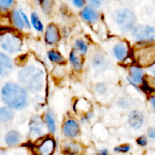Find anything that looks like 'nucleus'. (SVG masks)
I'll use <instances>...</instances> for the list:
<instances>
[{
    "mask_svg": "<svg viewBox=\"0 0 155 155\" xmlns=\"http://www.w3.org/2000/svg\"><path fill=\"white\" fill-rule=\"evenodd\" d=\"M2 99L11 108L22 109L27 105V92L21 86L7 83L2 89Z\"/></svg>",
    "mask_w": 155,
    "mask_h": 155,
    "instance_id": "obj_1",
    "label": "nucleus"
},
{
    "mask_svg": "<svg viewBox=\"0 0 155 155\" xmlns=\"http://www.w3.org/2000/svg\"><path fill=\"white\" fill-rule=\"evenodd\" d=\"M135 60L140 66L151 67L155 64V45L139 46L135 50Z\"/></svg>",
    "mask_w": 155,
    "mask_h": 155,
    "instance_id": "obj_2",
    "label": "nucleus"
},
{
    "mask_svg": "<svg viewBox=\"0 0 155 155\" xmlns=\"http://www.w3.org/2000/svg\"><path fill=\"white\" fill-rule=\"evenodd\" d=\"M115 20L121 31H133L136 23V17L133 12L127 8L121 9L115 13Z\"/></svg>",
    "mask_w": 155,
    "mask_h": 155,
    "instance_id": "obj_3",
    "label": "nucleus"
},
{
    "mask_svg": "<svg viewBox=\"0 0 155 155\" xmlns=\"http://www.w3.org/2000/svg\"><path fill=\"white\" fill-rule=\"evenodd\" d=\"M0 43L2 48L9 53L18 52L21 48V39L10 32L2 33L0 37Z\"/></svg>",
    "mask_w": 155,
    "mask_h": 155,
    "instance_id": "obj_4",
    "label": "nucleus"
},
{
    "mask_svg": "<svg viewBox=\"0 0 155 155\" xmlns=\"http://www.w3.org/2000/svg\"><path fill=\"white\" fill-rule=\"evenodd\" d=\"M133 36L139 42H151L155 38V28L148 25H138L132 31Z\"/></svg>",
    "mask_w": 155,
    "mask_h": 155,
    "instance_id": "obj_5",
    "label": "nucleus"
},
{
    "mask_svg": "<svg viewBox=\"0 0 155 155\" xmlns=\"http://www.w3.org/2000/svg\"><path fill=\"white\" fill-rule=\"evenodd\" d=\"M44 80V73L41 70H38L35 73L34 75L32 77L31 80L29 82L27 87L30 90L34 91V92H39L42 89L43 86Z\"/></svg>",
    "mask_w": 155,
    "mask_h": 155,
    "instance_id": "obj_6",
    "label": "nucleus"
},
{
    "mask_svg": "<svg viewBox=\"0 0 155 155\" xmlns=\"http://www.w3.org/2000/svg\"><path fill=\"white\" fill-rule=\"evenodd\" d=\"M54 149H55L54 141L51 138H47L38 146V155H52Z\"/></svg>",
    "mask_w": 155,
    "mask_h": 155,
    "instance_id": "obj_7",
    "label": "nucleus"
},
{
    "mask_svg": "<svg viewBox=\"0 0 155 155\" xmlns=\"http://www.w3.org/2000/svg\"><path fill=\"white\" fill-rule=\"evenodd\" d=\"M60 39L59 31L57 26L54 24H50L47 26L45 33V40L48 44L52 45L56 43Z\"/></svg>",
    "mask_w": 155,
    "mask_h": 155,
    "instance_id": "obj_8",
    "label": "nucleus"
},
{
    "mask_svg": "<svg viewBox=\"0 0 155 155\" xmlns=\"http://www.w3.org/2000/svg\"><path fill=\"white\" fill-rule=\"evenodd\" d=\"M80 127L78 123L74 120H68L63 126V133L68 137H75L79 134Z\"/></svg>",
    "mask_w": 155,
    "mask_h": 155,
    "instance_id": "obj_9",
    "label": "nucleus"
},
{
    "mask_svg": "<svg viewBox=\"0 0 155 155\" xmlns=\"http://www.w3.org/2000/svg\"><path fill=\"white\" fill-rule=\"evenodd\" d=\"M30 131L32 135L39 136L43 133L44 124L40 117H33L30 122Z\"/></svg>",
    "mask_w": 155,
    "mask_h": 155,
    "instance_id": "obj_10",
    "label": "nucleus"
},
{
    "mask_svg": "<svg viewBox=\"0 0 155 155\" xmlns=\"http://www.w3.org/2000/svg\"><path fill=\"white\" fill-rule=\"evenodd\" d=\"M129 124L133 128L139 129L144 124V115L138 110H133L129 115Z\"/></svg>",
    "mask_w": 155,
    "mask_h": 155,
    "instance_id": "obj_11",
    "label": "nucleus"
},
{
    "mask_svg": "<svg viewBox=\"0 0 155 155\" xmlns=\"http://www.w3.org/2000/svg\"><path fill=\"white\" fill-rule=\"evenodd\" d=\"M36 72V68L33 66H27L23 68L18 73V79H19L20 83L24 85H26L27 86L29 82L31 80L32 77L34 75Z\"/></svg>",
    "mask_w": 155,
    "mask_h": 155,
    "instance_id": "obj_12",
    "label": "nucleus"
},
{
    "mask_svg": "<svg viewBox=\"0 0 155 155\" xmlns=\"http://www.w3.org/2000/svg\"><path fill=\"white\" fill-rule=\"evenodd\" d=\"M12 62L8 56L4 53H0V75L1 77L8 76L12 71Z\"/></svg>",
    "mask_w": 155,
    "mask_h": 155,
    "instance_id": "obj_13",
    "label": "nucleus"
},
{
    "mask_svg": "<svg viewBox=\"0 0 155 155\" xmlns=\"http://www.w3.org/2000/svg\"><path fill=\"white\" fill-rule=\"evenodd\" d=\"M114 54L117 58V59L119 61H124L128 56V46L127 44L124 42H119L116 44L114 47Z\"/></svg>",
    "mask_w": 155,
    "mask_h": 155,
    "instance_id": "obj_14",
    "label": "nucleus"
},
{
    "mask_svg": "<svg viewBox=\"0 0 155 155\" xmlns=\"http://www.w3.org/2000/svg\"><path fill=\"white\" fill-rule=\"evenodd\" d=\"M63 152L65 155H81L83 149L78 144L70 142L65 144L63 148Z\"/></svg>",
    "mask_w": 155,
    "mask_h": 155,
    "instance_id": "obj_15",
    "label": "nucleus"
},
{
    "mask_svg": "<svg viewBox=\"0 0 155 155\" xmlns=\"http://www.w3.org/2000/svg\"><path fill=\"white\" fill-rule=\"evenodd\" d=\"M21 139V136L19 132L15 131V130H11L8 132L5 136V143L8 146H13L17 145L20 142Z\"/></svg>",
    "mask_w": 155,
    "mask_h": 155,
    "instance_id": "obj_16",
    "label": "nucleus"
},
{
    "mask_svg": "<svg viewBox=\"0 0 155 155\" xmlns=\"http://www.w3.org/2000/svg\"><path fill=\"white\" fill-rule=\"evenodd\" d=\"M81 16L85 21L89 23L95 22L98 19V15L92 8L86 7L81 12Z\"/></svg>",
    "mask_w": 155,
    "mask_h": 155,
    "instance_id": "obj_17",
    "label": "nucleus"
},
{
    "mask_svg": "<svg viewBox=\"0 0 155 155\" xmlns=\"http://www.w3.org/2000/svg\"><path fill=\"white\" fill-rule=\"evenodd\" d=\"M130 74L132 80L136 83H142L143 82V71L139 67L132 66L130 68Z\"/></svg>",
    "mask_w": 155,
    "mask_h": 155,
    "instance_id": "obj_18",
    "label": "nucleus"
},
{
    "mask_svg": "<svg viewBox=\"0 0 155 155\" xmlns=\"http://www.w3.org/2000/svg\"><path fill=\"white\" fill-rule=\"evenodd\" d=\"M12 21L13 25L16 27L17 29H19V30H22L23 28L25 26L24 24V19H23V17L21 15V11L15 10L12 12Z\"/></svg>",
    "mask_w": 155,
    "mask_h": 155,
    "instance_id": "obj_19",
    "label": "nucleus"
},
{
    "mask_svg": "<svg viewBox=\"0 0 155 155\" xmlns=\"http://www.w3.org/2000/svg\"><path fill=\"white\" fill-rule=\"evenodd\" d=\"M14 117V112L12 109L8 107H2L0 109V120L2 123L8 122Z\"/></svg>",
    "mask_w": 155,
    "mask_h": 155,
    "instance_id": "obj_20",
    "label": "nucleus"
},
{
    "mask_svg": "<svg viewBox=\"0 0 155 155\" xmlns=\"http://www.w3.org/2000/svg\"><path fill=\"white\" fill-rule=\"evenodd\" d=\"M48 57L51 61L54 62V63L57 64H64L65 62V59L64 58L63 56L58 51H49L48 52Z\"/></svg>",
    "mask_w": 155,
    "mask_h": 155,
    "instance_id": "obj_21",
    "label": "nucleus"
},
{
    "mask_svg": "<svg viewBox=\"0 0 155 155\" xmlns=\"http://www.w3.org/2000/svg\"><path fill=\"white\" fill-rule=\"evenodd\" d=\"M45 120L48 130L51 133H54L56 130L55 121H54V116H53V114L51 112H47L45 116Z\"/></svg>",
    "mask_w": 155,
    "mask_h": 155,
    "instance_id": "obj_22",
    "label": "nucleus"
},
{
    "mask_svg": "<svg viewBox=\"0 0 155 155\" xmlns=\"http://www.w3.org/2000/svg\"><path fill=\"white\" fill-rule=\"evenodd\" d=\"M70 61H71L72 66L75 68L76 70L79 71L82 68V61L80 57L75 54L74 51H72L70 54Z\"/></svg>",
    "mask_w": 155,
    "mask_h": 155,
    "instance_id": "obj_23",
    "label": "nucleus"
},
{
    "mask_svg": "<svg viewBox=\"0 0 155 155\" xmlns=\"http://www.w3.org/2000/svg\"><path fill=\"white\" fill-rule=\"evenodd\" d=\"M31 22L33 24V27L35 30H36L39 32H42L43 30V24L41 22L39 16L36 13H33L31 15Z\"/></svg>",
    "mask_w": 155,
    "mask_h": 155,
    "instance_id": "obj_24",
    "label": "nucleus"
},
{
    "mask_svg": "<svg viewBox=\"0 0 155 155\" xmlns=\"http://www.w3.org/2000/svg\"><path fill=\"white\" fill-rule=\"evenodd\" d=\"M75 46L77 48V49L80 51L81 54H85L86 53L88 50V45L86 43V42L82 39H77L75 43Z\"/></svg>",
    "mask_w": 155,
    "mask_h": 155,
    "instance_id": "obj_25",
    "label": "nucleus"
},
{
    "mask_svg": "<svg viewBox=\"0 0 155 155\" xmlns=\"http://www.w3.org/2000/svg\"><path fill=\"white\" fill-rule=\"evenodd\" d=\"M93 65L98 68H103V67L106 66V61L104 57L101 55L95 56L93 59Z\"/></svg>",
    "mask_w": 155,
    "mask_h": 155,
    "instance_id": "obj_26",
    "label": "nucleus"
},
{
    "mask_svg": "<svg viewBox=\"0 0 155 155\" xmlns=\"http://www.w3.org/2000/svg\"><path fill=\"white\" fill-rule=\"evenodd\" d=\"M42 6V9L45 13H48L51 9V0H39Z\"/></svg>",
    "mask_w": 155,
    "mask_h": 155,
    "instance_id": "obj_27",
    "label": "nucleus"
},
{
    "mask_svg": "<svg viewBox=\"0 0 155 155\" xmlns=\"http://www.w3.org/2000/svg\"><path fill=\"white\" fill-rule=\"evenodd\" d=\"M131 147L129 145H120V146H117L114 148V151L118 153H127L130 151Z\"/></svg>",
    "mask_w": 155,
    "mask_h": 155,
    "instance_id": "obj_28",
    "label": "nucleus"
},
{
    "mask_svg": "<svg viewBox=\"0 0 155 155\" xmlns=\"http://www.w3.org/2000/svg\"><path fill=\"white\" fill-rule=\"evenodd\" d=\"M14 0H0V7L3 10L8 9L12 5Z\"/></svg>",
    "mask_w": 155,
    "mask_h": 155,
    "instance_id": "obj_29",
    "label": "nucleus"
},
{
    "mask_svg": "<svg viewBox=\"0 0 155 155\" xmlns=\"http://www.w3.org/2000/svg\"><path fill=\"white\" fill-rule=\"evenodd\" d=\"M136 142H137V144L139 145H141V146H145V145H147V143H148V140H147V138L145 137V136H142L138 138L137 140H136Z\"/></svg>",
    "mask_w": 155,
    "mask_h": 155,
    "instance_id": "obj_30",
    "label": "nucleus"
},
{
    "mask_svg": "<svg viewBox=\"0 0 155 155\" xmlns=\"http://www.w3.org/2000/svg\"><path fill=\"white\" fill-rule=\"evenodd\" d=\"M119 106L120 107H123V108H127V107H129L130 105V102H129L128 100H127L126 98H122L119 101Z\"/></svg>",
    "mask_w": 155,
    "mask_h": 155,
    "instance_id": "obj_31",
    "label": "nucleus"
},
{
    "mask_svg": "<svg viewBox=\"0 0 155 155\" xmlns=\"http://www.w3.org/2000/svg\"><path fill=\"white\" fill-rule=\"evenodd\" d=\"M89 2L91 5L93 6V7L98 8L102 4L103 0H89Z\"/></svg>",
    "mask_w": 155,
    "mask_h": 155,
    "instance_id": "obj_32",
    "label": "nucleus"
},
{
    "mask_svg": "<svg viewBox=\"0 0 155 155\" xmlns=\"http://www.w3.org/2000/svg\"><path fill=\"white\" fill-rule=\"evenodd\" d=\"M74 5L77 8H81L84 5L85 0H73Z\"/></svg>",
    "mask_w": 155,
    "mask_h": 155,
    "instance_id": "obj_33",
    "label": "nucleus"
},
{
    "mask_svg": "<svg viewBox=\"0 0 155 155\" xmlns=\"http://www.w3.org/2000/svg\"><path fill=\"white\" fill-rule=\"evenodd\" d=\"M21 15H22V17H23V19H24V24H25V25L27 26V28H30V27H30V21H29L28 18H27V15H26L24 13V12H21Z\"/></svg>",
    "mask_w": 155,
    "mask_h": 155,
    "instance_id": "obj_34",
    "label": "nucleus"
},
{
    "mask_svg": "<svg viewBox=\"0 0 155 155\" xmlns=\"http://www.w3.org/2000/svg\"><path fill=\"white\" fill-rule=\"evenodd\" d=\"M96 89H97V91L99 92V93L102 94L106 91V86H104V84H101V83H100V84H98V86H96Z\"/></svg>",
    "mask_w": 155,
    "mask_h": 155,
    "instance_id": "obj_35",
    "label": "nucleus"
},
{
    "mask_svg": "<svg viewBox=\"0 0 155 155\" xmlns=\"http://www.w3.org/2000/svg\"><path fill=\"white\" fill-rule=\"evenodd\" d=\"M148 135L150 138L155 139V128H151L148 132Z\"/></svg>",
    "mask_w": 155,
    "mask_h": 155,
    "instance_id": "obj_36",
    "label": "nucleus"
},
{
    "mask_svg": "<svg viewBox=\"0 0 155 155\" xmlns=\"http://www.w3.org/2000/svg\"><path fill=\"white\" fill-rule=\"evenodd\" d=\"M94 155H108V151L107 149H102L98 154H95Z\"/></svg>",
    "mask_w": 155,
    "mask_h": 155,
    "instance_id": "obj_37",
    "label": "nucleus"
},
{
    "mask_svg": "<svg viewBox=\"0 0 155 155\" xmlns=\"http://www.w3.org/2000/svg\"><path fill=\"white\" fill-rule=\"evenodd\" d=\"M151 104H152L153 107H154V110L155 112V95H154V96H152L151 98Z\"/></svg>",
    "mask_w": 155,
    "mask_h": 155,
    "instance_id": "obj_38",
    "label": "nucleus"
},
{
    "mask_svg": "<svg viewBox=\"0 0 155 155\" xmlns=\"http://www.w3.org/2000/svg\"><path fill=\"white\" fill-rule=\"evenodd\" d=\"M150 70H151V73H152V74L155 76V64H153L152 66L150 68Z\"/></svg>",
    "mask_w": 155,
    "mask_h": 155,
    "instance_id": "obj_39",
    "label": "nucleus"
},
{
    "mask_svg": "<svg viewBox=\"0 0 155 155\" xmlns=\"http://www.w3.org/2000/svg\"><path fill=\"white\" fill-rule=\"evenodd\" d=\"M154 1H155V0H154Z\"/></svg>",
    "mask_w": 155,
    "mask_h": 155,
    "instance_id": "obj_40",
    "label": "nucleus"
}]
</instances>
